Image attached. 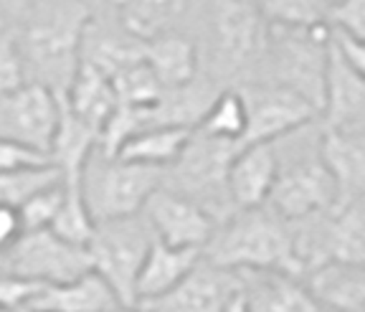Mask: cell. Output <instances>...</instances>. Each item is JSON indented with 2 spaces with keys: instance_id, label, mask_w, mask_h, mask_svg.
Returning <instances> with one entry per match:
<instances>
[{
  "instance_id": "obj_1",
  "label": "cell",
  "mask_w": 365,
  "mask_h": 312,
  "mask_svg": "<svg viewBox=\"0 0 365 312\" xmlns=\"http://www.w3.org/2000/svg\"><path fill=\"white\" fill-rule=\"evenodd\" d=\"M91 21V8L81 0H36L13 31L26 81L43 84L63 97L81 64V46Z\"/></svg>"
},
{
  "instance_id": "obj_2",
  "label": "cell",
  "mask_w": 365,
  "mask_h": 312,
  "mask_svg": "<svg viewBox=\"0 0 365 312\" xmlns=\"http://www.w3.org/2000/svg\"><path fill=\"white\" fill-rule=\"evenodd\" d=\"M203 259L231 272H282L302 277L289 223L267 206L226 216L203 246Z\"/></svg>"
},
{
  "instance_id": "obj_3",
  "label": "cell",
  "mask_w": 365,
  "mask_h": 312,
  "mask_svg": "<svg viewBox=\"0 0 365 312\" xmlns=\"http://www.w3.org/2000/svg\"><path fill=\"white\" fill-rule=\"evenodd\" d=\"M163 183L165 171L127 163L99 150L89 155L79 173L81 198L97 223L143 213V206Z\"/></svg>"
},
{
  "instance_id": "obj_4",
  "label": "cell",
  "mask_w": 365,
  "mask_h": 312,
  "mask_svg": "<svg viewBox=\"0 0 365 312\" xmlns=\"http://www.w3.org/2000/svg\"><path fill=\"white\" fill-rule=\"evenodd\" d=\"M155 233L143 213L99 221L94 236L86 244L91 256V269L112 287L120 305H137L135 282Z\"/></svg>"
},
{
  "instance_id": "obj_5",
  "label": "cell",
  "mask_w": 365,
  "mask_h": 312,
  "mask_svg": "<svg viewBox=\"0 0 365 312\" xmlns=\"http://www.w3.org/2000/svg\"><path fill=\"white\" fill-rule=\"evenodd\" d=\"M234 155V142L203 137L193 130L180 158L170 168H165V176L170 178V183H163V186L203 206L218 221L223 216H231V211H234L226 188L228 165H231Z\"/></svg>"
},
{
  "instance_id": "obj_6",
  "label": "cell",
  "mask_w": 365,
  "mask_h": 312,
  "mask_svg": "<svg viewBox=\"0 0 365 312\" xmlns=\"http://www.w3.org/2000/svg\"><path fill=\"white\" fill-rule=\"evenodd\" d=\"M327 44H330V26H317V29L269 26L267 51H264L272 56V84H279L284 89L297 91L317 112L319 102H322Z\"/></svg>"
},
{
  "instance_id": "obj_7",
  "label": "cell",
  "mask_w": 365,
  "mask_h": 312,
  "mask_svg": "<svg viewBox=\"0 0 365 312\" xmlns=\"http://www.w3.org/2000/svg\"><path fill=\"white\" fill-rule=\"evenodd\" d=\"M3 269L43 287H53L91 272V256L86 246L71 244L51 228H38L18 236L16 244L3 254Z\"/></svg>"
},
{
  "instance_id": "obj_8",
  "label": "cell",
  "mask_w": 365,
  "mask_h": 312,
  "mask_svg": "<svg viewBox=\"0 0 365 312\" xmlns=\"http://www.w3.org/2000/svg\"><path fill=\"white\" fill-rule=\"evenodd\" d=\"M246 109V127L236 148L277 142L294 135L317 117V109L297 91L279 84H246L239 89Z\"/></svg>"
},
{
  "instance_id": "obj_9",
  "label": "cell",
  "mask_w": 365,
  "mask_h": 312,
  "mask_svg": "<svg viewBox=\"0 0 365 312\" xmlns=\"http://www.w3.org/2000/svg\"><path fill=\"white\" fill-rule=\"evenodd\" d=\"M213 59L228 74L262 59L269 26L251 0H213Z\"/></svg>"
},
{
  "instance_id": "obj_10",
  "label": "cell",
  "mask_w": 365,
  "mask_h": 312,
  "mask_svg": "<svg viewBox=\"0 0 365 312\" xmlns=\"http://www.w3.org/2000/svg\"><path fill=\"white\" fill-rule=\"evenodd\" d=\"M58 117H61V97L46 89L43 84L26 81L18 89L0 94V137L21 142L26 148L48 155Z\"/></svg>"
},
{
  "instance_id": "obj_11",
  "label": "cell",
  "mask_w": 365,
  "mask_h": 312,
  "mask_svg": "<svg viewBox=\"0 0 365 312\" xmlns=\"http://www.w3.org/2000/svg\"><path fill=\"white\" fill-rule=\"evenodd\" d=\"M267 208L277 213L282 221L294 223L312 218V216L330 213L335 208V186L330 173L319 158L299 160V163L282 168L267 198Z\"/></svg>"
},
{
  "instance_id": "obj_12",
  "label": "cell",
  "mask_w": 365,
  "mask_h": 312,
  "mask_svg": "<svg viewBox=\"0 0 365 312\" xmlns=\"http://www.w3.org/2000/svg\"><path fill=\"white\" fill-rule=\"evenodd\" d=\"M143 216L153 228L155 238H160L163 244L200 251L213 236V228L218 226V221L203 206L165 186H160L150 196L148 203L143 206Z\"/></svg>"
},
{
  "instance_id": "obj_13",
  "label": "cell",
  "mask_w": 365,
  "mask_h": 312,
  "mask_svg": "<svg viewBox=\"0 0 365 312\" xmlns=\"http://www.w3.org/2000/svg\"><path fill=\"white\" fill-rule=\"evenodd\" d=\"M241 290V274L200 259L165 295L140 302L148 312H223L226 302Z\"/></svg>"
},
{
  "instance_id": "obj_14",
  "label": "cell",
  "mask_w": 365,
  "mask_h": 312,
  "mask_svg": "<svg viewBox=\"0 0 365 312\" xmlns=\"http://www.w3.org/2000/svg\"><path fill=\"white\" fill-rule=\"evenodd\" d=\"M325 127L335 132H363L365 125V71H358L327 44L325 81L319 112Z\"/></svg>"
},
{
  "instance_id": "obj_15",
  "label": "cell",
  "mask_w": 365,
  "mask_h": 312,
  "mask_svg": "<svg viewBox=\"0 0 365 312\" xmlns=\"http://www.w3.org/2000/svg\"><path fill=\"white\" fill-rule=\"evenodd\" d=\"M279 173V155H277V142H259V145H246L236 148L231 158L226 176L228 198L234 211L259 208L267 203L272 186Z\"/></svg>"
},
{
  "instance_id": "obj_16",
  "label": "cell",
  "mask_w": 365,
  "mask_h": 312,
  "mask_svg": "<svg viewBox=\"0 0 365 312\" xmlns=\"http://www.w3.org/2000/svg\"><path fill=\"white\" fill-rule=\"evenodd\" d=\"M317 158L335 186V208L363 201L365 191V140L363 132L322 130ZM332 208V211H335Z\"/></svg>"
},
{
  "instance_id": "obj_17",
  "label": "cell",
  "mask_w": 365,
  "mask_h": 312,
  "mask_svg": "<svg viewBox=\"0 0 365 312\" xmlns=\"http://www.w3.org/2000/svg\"><path fill=\"white\" fill-rule=\"evenodd\" d=\"M322 310L365 312V269L363 264L325 259L299 277Z\"/></svg>"
},
{
  "instance_id": "obj_18",
  "label": "cell",
  "mask_w": 365,
  "mask_h": 312,
  "mask_svg": "<svg viewBox=\"0 0 365 312\" xmlns=\"http://www.w3.org/2000/svg\"><path fill=\"white\" fill-rule=\"evenodd\" d=\"M200 259H203V251L200 249L170 246V244H163L160 238H155L153 244H150L148 256H145L135 282L137 305L170 292Z\"/></svg>"
},
{
  "instance_id": "obj_19",
  "label": "cell",
  "mask_w": 365,
  "mask_h": 312,
  "mask_svg": "<svg viewBox=\"0 0 365 312\" xmlns=\"http://www.w3.org/2000/svg\"><path fill=\"white\" fill-rule=\"evenodd\" d=\"M251 312H322L299 277L282 272H239Z\"/></svg>"
},
{
  "instance_id": "obj_20",
  "label": "cell",
  "mask_w": 365,
  "mask_h": 312,
  "mask_svg": "<svg viewBox=\"0 0 365 312\" xmlns=\"http://www.w3.org/2000/svg\"><path fill=\"white\" fill-rule=\"evenodd\" d=\"M29 307L48 312H109L120 307V300L94 269L66 284L43 287Z\"/></svg>"
},
{
  "instance_id": "obj_21",
  "label": "cell",
  "mask_w": 365,
  "mask_h": 312,
  "mask_svg": "<svg viewBox=\"0 0 365 312\" xmlns=\"http://www.w3.org/2000/svg\"><path fill=\"white\" fill-rule=\"evenodd\" d=\"M143 56L163 89H180L198 79V51L188 36L163 34L143 41Z\"/></svg>"
},
{
  "instance_id": "obj_22",
  "label": "cell",
  "mask_w": 365,
  "mask_h": 312,
  "mask_svg": "<svg viewBox=\"0 0 365 312\" xmlns=\"http://www.w3.org/2000/svg\"><path fill=\"white\" fill-rule=\"evenodd\" d=\"M61 99L76 117L84 119L86 125H91L97 132L117 109V94H114L109 76L86 61L79 64L74 79Z\"/></svg>"
},
{
  "instance_id": "obj_23",
  "label": "cell",
  "mask_w": 365,
  "mask_h": 312,
  "mask_svg": "<svg viewBox=\"0 0 365 312\" xmlns=\"http://www.w3.org/2000/svg\"><path fill=\"white\" fill-rule=\"evenodd\" d=\"M97 135L99 132L76 117L61 99V117H58L48 155H51V163L61 171L63 183H79L81 168L89 160V155L97 150Z\"/></svg>"
},
{
  "instance_id": "obj_24",
  "label": "cell",
  "mask_w": 365,
  "mask_h": 312,
  "mask_svg": "<svg viewBox=\"0 0 365 312\" xmlns=\"http://www.w3.org/2000/svg\"><path fill=\"white\" fill-rule=\"evenodd\" d=\"M190 135H193V127H180V125L148 127V130L132 135L130 140L117 150L114 158L165 171V168H170V165L180 158L182 148L188 145Z\"/></svg>"
},
{
  "instance_id": "obj_25",
  "label": "cell",
  "mask_w": 365,
  "mask_h": 312,
  "mask_svg": "<svg viewBox=\"0 0 365 312\" xmlns=\"http://www.w3.org/2000/svg\"><path fill=\"white\" fill-rule=\"evenodd\" d=\"M365 211L363 201L342 206L325 213L322 221V244L325 259L363 264L365 261Z\"/></svg>"
},
{
  "instance_id": "obj_26",
  "label": "cell",
  "mask_w": 365,
  "mask_h": 312,
  "mask_svg": "<svg viewBox=\"0 0 365 312\" xmlns=\"http://www.w3.org/2000/svg\"><path fill=\"white\" fill-rule=\"evenodd\" d=\"M125 34L140 41L170 34L178 18L185 13L188 0H112Z\"/></svg>"
},
{
  "instance_id": "obj_27",
  "label": "cell",
  "mask_w": 365,
  "mask_h": 312,
  "mask_svg": "<svg viewBox=\"0 0 365 312\" xmlns=\"http://www.w3.org/2000/svg\"><path fill=\"white\" fill-rule=\"evenodd\" d=\"M246 127V109L244 99H241L239 89H226L218 91L216 99L208 104L203 117L198 119V125L193 127L198 135L213 137V140L223 142H239Z\"/></svg>"
},
{
  "instance_id": "obj_28",
  "label": "cell",
  "mask_w": 365,
  "mask_h": 312,
  "mask_svg": "<svg viewBox=\"0 0 365 312\" xmlns=\"http://www.w3.org/2000/svg\"><path fill=\"white\" fill-rule=\"evenodd\" d=\"M56 183H63V176L53 163L0 173V206L18 211L29 198H34L36 193H41L46 188L56 186Z\"/></svg>"
},
{
  "instance_id": "obj_29",
  "label": "cell",
  "mask_w": 365,
  "mask_h": 312,
  "mask_svg": "<svg viewBox=\"0 0 365 312\" xmlns=\"http://www.w3.org/2000/svg\"><path fill=\"white\" fill-rule=\"evenodd\" d=\"M109 81H112L114 94H117V104H122V107L153 109L165 94L160 79L155 76V71L148 66L145 59L117 71Z\"/></svg>"
},
{
  "instance_id": "obj_30",
  "label": "cell",
  "mask_w": 365,
  "mask_h": 312,
  "mask_svg": "<svg viewBox=\"0 0 365 312\" xmlns=\"http://www.w3.org/2000/svg\"><path fill=\"white\" fill-rule=\"evenodd\" d=\"M259 11L269 26L317 29V26H327L330 0H262Z\"/></svg>"
},
{
  "instance_id": "obj_31",
  "label": "cell",
  "mask_w": 365,
  "mask_h": 312,
  "mask_svg": "<svg viewBox=\"0 0 365 312\" xmlns=\"http://www.w3.org/2000/svg\"><path fill=\"white\" fill-rule=\"evenodd\" d=\"M53 233L71 244L86 246L94 236V228H97V221L91 218L89 208H86L84 198H81L79 183H66V193H63V201L58 206V213L53 218L51 226Z\"/></svg>"
},
{
  "instance_id": "obj_32",
  "label": "cell",
  "mask_w": 365,
  "mask_h": 312,
  "mask_svg": "<svg viewBox=\"0 0 365 312\" xmlns=\"http://www.w3.org/2000/svg\"><path fill=\"white\" fill-rule=\"evenodd\" d=\"M63 193H66V183H56V186L46 188V191L36 193L34 198L26 201L18 208L23 231H38V228L51 226L58 213V206L63 201Z\"/></svg>"
},
{
  "instance_id": "obj_33",
  "label": "cell",
  "mask_w": 365,
  "mask_h": 312,
  "mask_svg": "<svg viewBox=\"0 0 365 312\" xmlns=\"http://www.w3.org/2000/svg\"><path fill=\"white\" fill-rule=\"evenodd\" d=\"M41 290H43V284L18 277V274L0 267V310L3 312H16L21 307L31 305Z\"/></svg>"
},
{
  "instance_id": "obj_34",
  "label": "cell",
  "mask_w": 365,
  "mask_h": 312,
  "mask_svg": "<svg viewBox=\"0 0 365 312\" xmlns=\"http://www.w3.org/2000/svg\"><path fill=\"white\" fill-rule=\"evenodd\" d=\"M21 84H26V69L13 31L8 29L0 34V94H8Z\"/></svg>"
},
{
  "instance_id": "obj_35",
  "label": "cell",
  "mask_w": 365,
  "mask_h": 312,
  "mask_svg": "<svg viewBox=\"0 0 365 312\" xmlns=\"http://www.w3.org/2000/svg\"><path fill=\"white\" fill-rule=\"evenodd\" d=\"M327 26L355 39L365 36V0H335L330 3Z\"/></svg>"
},
{
  "instance_id": "obj_36",
  "label": "cell",
  "mask_w": 365,
  "mask_h": 312,
  "mask_svg": "<svg viewBox=\"0 0 365 312\" xmlns=\"http://www.w3.org/2000/svg\"><path fill=\"white\" fill-rule=\"evenodd\" d=\"M43 163H51V158L46 153H38V150L26 148L21 142L0 137V173L21 171V168H31V165H43Z\"/></svg>"
},
{
  "instance_id": "obj_37",
  "label": "cell",
  "mask_w": 365,
  "mask_h": 312,
  "mask_svg": "<svg viewBox=\"0 0 365 312\" xmlns=\"http://www.w3.org/2000/svg\"><path fill=\"white\" fill-rule=\"evenodd\" d=\"M330 46L340 54L348 64H353L358 71H365V46L363 39H355L350 34H342V31L330 29Z\"/></svg>"
},
{
  "instance_id": "obj_38",
  "label": "cell",
  "mask_w": 365,
  "mask_h": 312,
  "mask_svg": "<svg viewBox=\"0 0 365 312\" xmlns=\"http://www.w3.org/2000/svg\"><path fill=\"white\" fill-rule=\"evenodd\" d=\"M21 233H23V226H21L18 211L8 208V206H0V256L16 244Z\"/></svg>"
},
{
  "instance_id": "obj_39",
  "label": "cell",
  "mask_w": 365,
  "mask_h": 312,
  "mask_svg": "<svg viewBox=\"0 0 365 312\" xmlns=\"http://www.w3.org/2000/svg\"><path fill=\"white\" fill-rule=\"evenodd\" d=\"M34 3L36 0H0V13H3L8 26H16L34 8Z\"/></svg>"
},
{
  "instance_id": "obj_40",
  "label": "cell",
  "mask_w": 365,
  "mask_h": 312,
  "mask_svg": "<svg viewBox=\"0 0 365 312\" xmlns=\"http://www.w3.org/2000/svg\"><path fill=\"white\" fill-rule=\"evenodd\" d=\"M223 312H251L249 300H246L244 287H241V290H236L234 295H231V300L226 302V307H223Z\"/></svg>"
},
{
  "instance_id": "obj_41",
  "label": "cell",
  "mask_w": 365,
  "mask_h": 312,
  "mask_svg": "<svg viewBox=\"0 0 365 312\" xmlns=\"http://www.w3.org/2000/svg\"><path fill=\"white\" fill-rule=\"evenodd\" d=\"M109 312H148L145 307H140V305H120V307H114V310H109Z\"/></svg>"
},
{
  "instance_id": "obj_42",
  "label": "cell",
  "mask_w": 365,
  "mask_h": 312,
  "mask_svg": "<svg viewBox=\"0 0 365 312\" xmlns=\"http://www.w3.org/2000/svg\"><path fill=\"white\" fill-rule=\"evenodd\" d=\"M3 31H8V23H6V18H3V13H0V34Z\"/></svg>"
},
{
  "instance_id": "obj_43",
  "label": "cell",
  "mask_w": 365,
  "mask_h": 312,
  "mask_svg": "<svg viewBox=\"0 0 365 312\" xmlns=\"http://www.w3.org/2000/svg\"><path fill=\"white\" fill-rule=\"evenodd\" d=\"M81 3H84V6H89V8H91V6H94V3H99V0H81Z\"/></svg>"
},
{
  "instance_id": "obj_44",
  "label": "cell",
  "mask_w": 365,
  "mask_h": 312,
  "mask_svg": "<svg viewBox=\"0 0 365 312\" xmlns=\"http://www.w3.org/2000/svg\"><path fill=\"white\" fill-rule=\"evenodd\" d=\"M16 312H34V310H31V307L26 305V307H21V310H16Z\"/></svg>"
},
{
  "instance_id": "obj_45",
  "label": "cell",
  "mask_w": 365,
  "mask_h": 312,
  "mask_svg": "<svg viewBox=\"0 0 365 312\" xmlns=\"http://www.w3.org/2000/svg\"><path fill=\"white\" fill-rule=\"evenodd\" d=\"M31 310H34V307H31ZM34 312H48V310H34Z\"/></svg>"
},
{
  "instance_id": "obj_46",
  "label": "cell",
  "mask_w": 365,
  "mask_h": 312,
  "mask_svg": "<svg viewBox=\"0 0 365 312\" xmlns=\"http://www.w3.org/2000/svg\"><path fill=\"white\" fill-rule=\"evenodd\" d=\"M0 267H3V256H0Z\"/></svg>"
},
{
  "instance_id": "obj_47",
  "label": "cell",
  "mask_w": 365,
  "mask_h": 312,
  "mask_svg": "<svg viewBox=\"0 0 365 312\" xmlns=\"http://www.w3.org/2000/svg\"><path fill=\"white\" fill-rule=\"evenodd\" d=\"M322 312H332V310H322Z\"/></svg>"
},
{
  "instance_id": "obj_48",
  "label": "cell",
  "mask_w": 365,
  "mask_h": 312,
  "mask_svg": "<svg viewBox=\"0 0 365 312\" xmlns=\"http://www.w3.org/2000/svg\"><path fill=\"white\" fill-rule=\"evenodd\" d=\"M330 3H335V0H330Z\"/></svg>"
},
{
  "instance_id": "obj_49",
  "label": "cell",
  "mask_w": 365,
  "mask_h": 312,
  "mask_svg": "<svg viewBox=\"0 0 365 312\" xmlns=\"http://www.w3.org/2000/svg\"><path fill=\"white\" fill-rule=\"evenodd\" d=\"M0 312H3V310H0Z\"/></svg>"
}]
</instances>
